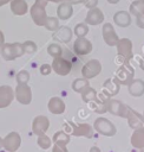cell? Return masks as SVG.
Instances as JSON below:
<instances>
[{
  "label": "cell",
  "instance_id": "cell-1",
  "mask_svg": "<svg viewBox=\"0 0 144 152\" xmlns=\"http://www.w3.org/2000/svg\"><path fill=\"white\" fill-rule=\"evenodd\" d=\"M46 4H47V0H35V4L31 7V15L34 23L39 26H44L47 19V15L45 12Z\"/></svg>",
  "mask_w": 144,
  "mask_h": 152
},
{
  "label": "cell",
  "instance_id": "cell-2",
  "mask_svg": "<svg viewBox=\"0 0 144 152\" xmlns=\"http://www.w3.org/2000/svg\"><path fill=\"white\" fill-rule=\"evenodd\" d=\"M24 46L22 44L19 43H13V44H4L1 49V55L6 61H12L15 59L17 57L21 56L24 53Z\"/></svg>",
  "mask_w": 144,
  "mask_h": 152
},
{
  "label": "cell",
  "instance_id": "cell-3",
  "mask_svg": "<svg viewBox=\"0 0 144 152\" xmlns=\"http://www.w3.org/2000/svg\"><path fill=\"white\" fill-rule=\"evenodd\" d=\"M133 75H135V70L132 66H130L129 64H124L122 65L117 71H116V81L119 84H125L129 86L132 80H133Z\"/></svg>",
  "mask_w": 144,
  "mask_h": 152
},
{
  "label": "cell",
  "instance_id": "cell-4",
  "mask_svg": "<svg viewBox=\"0 0 144 152\" xmlns=\"http://www.w3.org/2000/svg\"><path fill=\"white\" fill-rule=\"evenodd\" d=\"M94 129L103 134V135H107V137H111L116 133V127L114 125L109 121L107 119H104V118H98L96 121H94Z\"/></svg>",
  "mask_w": 144,
  "mask_h": 152
},
{
  "label": "cell",
  "instance_id": "cell-5",
  "mask_svg": "<svg viewBox=\"0 0 144 152\" xmlns=\"http://www.w3.org/2000/svg\"><path fill=\"white\" fill-rule=\"evenodd\" d=\"M20 144H21V138L17 132H11L2 139L4 148L8 152H15L19 148Z\"/></svg>",
  "mask_w": 144,
  "mask_h": 152
},
{
  "label": "cell",
  "instance_id": "cell-6",
  "mask_svg": "<svg viewBox=\"0 0 144 152\" xmlns=\"http://www.w3.org/2000/svg\"><path fill=\"white\" fill-rule=\"evenodd\" d=\"M102 70V64L97 59H91L81 69V74L84 76V78L89 80V78H93L96 77Z\"/></svg>",
  "mask_w": 144,
  "mask_h": 152
},
{
  "label": "cell",
  "instance_id": "cell-7",
  "mask_svg": "<svg viewBox=\"0 0 144 152\" xmlns=\"http://www.w3.org/2000/svg\"><path fill=\"white\" fill-rule=\"evenodd\" d=\"M106 108L111 114L123 116V118H126L129 113V107L118 100H109L106 102Z\"/></svg>",
  "mask_w": 144,
  "mask_h": 152
},
{
  "label": "cell",
  "instance_id": "cell-8",
  "mask_svg": "<svg viewBox=\"0 0 144 152\" xmlns=\"http://www.w3.org/2000/svg\"><path fill=\"white\" fill-rule=\"evenodd\" d=\"M117 51L119 56H123L125 61L130 59L132 57V43L127 38L119 39L117 43Z\"/></svg>",
  "mask_w": 144,
  "mask_h": 152
},
{
  "label": "cell",
  "instance_id": "cell-9",
  "mask_svg": "<svg viewBox=\"0 0 144 152\" xmlns=\"http://www.w3.org/2000/svg\"><path fill=\"white\" fill-rule=\"evenodd\" d=\"M15 96L17 100L22 103V104H28L32 100V94H31V89L30 87L24 83V84H18L17 89H15Z\"/></svg>",
  "mask_w": 144,
  "mask_h": 152
},
{
  "label": "cell",
  "instance_id": "cell-10",
  "mask_svg": "<svg viewBox=\"0 0 144 152\" xmlns=\"http://www.w3.org/2000/svg\"><path fill=\"white\" fill-rule=\"evenodd\" d=\"M50 127V121L46 116H37L34 120H33V124H32V131L34 134L37 135H41V134H45L46 131Z\"/></svg>",
  "mask_w": 144,
  "mask_h": 152
},
{
  "label": "cell",
  "instance_id": "cell-11",
  "mask_svg": "<svg viewBox=\"0 0 144 152\" xmlns=\"http://www.w3.org/2000/svg\"><path fill=\"white\" fill-rule=\"evenodd\" d=\"M103 38L105 40V43L110 46H113V45H117L119 38L116 33V31L113 30V26L110 24V23H106L104 24L103 26Z\"/></svg>",
  "mask_w": 144,
  "mask_h": 152
},
{
  "label": "cell",
  "instance_id": "cell-12",
  "mask_svg": "<svg viewBox=\"0 0 144 152\" xmlns=\"http://www.w3.org/2000/svg\"><path fill=\"white\" fill-rule=\"evenodd\" d=\"M53 70L59 75H67L71 71V63L61 57H55L52 64Z\"/></svg>",
  "mask_w": 144,
  "mask_h": 152
},
{
  "label": "cell",
  "instance_id": "cell-13",
  "mask_svg": "<svg viewBox=\"0 0 144 152\" xmlns=\"http://www.w3.org/2000/svg\"><path fill=\"white\" fill-rule=\"evenodd\" d=\"M73 50L77 55H87L92 50V44L85 38H78L73 44Z\"/></svg>",
  "mask_w": 144,
  "mask_h": 152
},
{
  "label": "cell",
  "instance_id": "cell-14",
  "mask_svg": "<svg viewBox=\"0 0 144 152\" xmlns=\"http://www.w3.org/2000/svg\"><path fill=\"white\" fill-rule=\"evenodd\" d=\"M13 90L8 86H2L0 87V108H5L11 104L13 100Z\"/></svg>",
  "mask_w": 144,
  "mask_h": 152
},
{
  "label": "cell",
  "instance_id": "cell-15",
  "mask_svg": "<svg viewBox=\"0 0 144 152\" xmlns=\"http://www.w3.org/2000/svg\"><path fill=\"white\" fill-rule=\"evenodd\" d=\"M103 20H104V14L97 7L90 8V11L86 15V19H85V21L90 25H98V24L103 23Z\"/></svg>",
  "mask_w": 144,
  "mask_h": 152
},
{
  "label": "cell",
  "instance_id": "cell-16",
  "mask_svg": "<svg viewBox=\"0 0 144 152\" xmlns=\"http://www.w3.org/2000/svg\"><path fill=\"white\" fill-rule=\"evenodd\" d=\"M126 118H127V121H129V126H130L131 128L137 129V128H139V127L143 126L144 118H143L139 113H137L136 110L129 108V113H127V116H126Z\"/></svg>",
  "mask_w": 144,
  "mask_h": 152
},
{
  "label": "cell",
  "instance_id": "cell-17",
  "mask_svg": "<svg viewBox=\"0 0 144 152\" xmlns=\"http://www.w3.org/2000/svg\"><path fill=\"white\" fill-rule=\"evenodd\" d=\"M118 91H119V83L116 81V78H109L103 84V93L107 97L116 95Z\"/></svg>",
  "mask_w": 144,
  "mask_h": 152
},
{
  "label": "cell",
  "instance_id": "cell-18",
  "mask_svg": "<svg viewBox=\"0 0 144 152\" xmlns=\"http://www.w3.org/2000/svg\"><path fill=\"white\" fill-rule=\"evenodd\" d=\"M113 21L120 27H127L131 24V15L126 11H118L113 15Z\"/></svg>",
  "mask_w": 144,
  "mask_h": 152
},
{
  "label": "cell",
  "instance_id": "cell-19",
  "mask_svg": "<svg viewBox=\"0 0 144 152\" xmlns=\"http://www.w3.org/2000/svg\"><path fill=\"white\" fill-rule=\"evenodd\" d=\"M71 133H72L73 135H76V137L91 138V137H92V128H91V126L87 125V124H80V125L73 126Z\"/></svg>",
  "mask_w": 144,
  "mask_h": 152
},
{
  "label": "cell",
  "instance_id": "cell-20",
  "mask_svg": "<svg viewBox=\"0 0 144 152\" xmlns=\"http://www.w3.org/2000/svg\"><path fill=\"white\" fill-rule=\"evenodd\" d=\"M127 88H129V93L132 96H142L144 94V81L139 78L132 80V82L127 86Z\"/></svg>",
  "mask_w": 144,
  "mask_h": 152
},
{
  "label": "cell",
  "instance_id": "cell-21",
  "mask_svg": "<svg viewBox=\"0 0 144 152\" xmlns=\"http://www.w3.org/2000/svg\"><path fill=\"white\" fill-rule=\"evenodd\" d=\"M48 109L53 114H61L65 110V103L60 97H52L48 102Z\"/></svg>",
  "mask_w": 144,
  "mask_h": 152
},
{
  "label": "cell",
  "instance_id": "cell-22",
  "mask_svg": "<svg viewBox=\"0 0 144 152\" xmlns=\"http://www.w3.org/2000/svg\"><path fill=\"white\" fill-rule=\"evenodd\" d=\"M131 144L137 148H142L144 146V128H143V126L137 128L133 132V134L131 137Z\"/></svg>",
  "mask_w": 144,
  "mask_h": 152
},
{
  "label": "cell",
  "instance_id": "cell-23",
  "mask_svg": "<svg viewBox=\"0 0 144 152\" xmlns=\"http://www.w3.org/2000/svg\"><path fill=\"white\" fill-rule=\"evenodd\" d=\"M71 36H72L71 30H70L67 26H63V27H60V28L53 34V38L57 39V40L67 43V42L71 40Z\"/></svg>",
  "mask_w": 144,
  "mask_h": 152
},
{
  "label": "cell",
  "instance_id": "cell-24",
  "mask_svg": "<svg viewBox=\"0 0 144 152\" xmlns=\"http://www.w3.org/2000/svg\"><path fill=\"white\" fill-rule=\"evenodd\" d=\"M12 12L17 15H24L27 12V4L25 0H13L11 2Z\"/></svg>",
  "mask_w": 144,
  "mask_h": 152
},
{
  "label": "cell",
  "instance_id": "cell-25",
  "mask_svg": "<svg viewBox=\"0 0 144 152\" xmlns=\"http://www.w3.org/2000/svg\"><path fill=\"white\" fill-rule=\"evenodd\" d=\"M72 15V6L68 2H64L58 7V17L59 19L66 20Z\"/></svg>",
  "mask_w": 144,
  "mask_h": 152
},
{
  "label": "cell",
  "instance_id": "cell-26",
  "mask_svg": "<svg viewBox=\"0 0 144 152\" xmlns=\"http://www.w3.org/2000/svg\"><path fill=\"white\" fill-rule=\"evenodd\" d=\"M70 141V135L66 134L63 131H59L57 133H54L53 135V142L54 144H59V145H67Z\"/></svg>",
  "mask_w": 144,
  "mask_h": 152
},
{
  "label": "cell",
  "instance_id": "cell-27",
  "mask_svg": "<svg viewBox=\"0 0 144 152\" xmlns=\"http://www.w3.org/2000/svg\"><path fill=\"white\" fill-rule=\"evenodd\" d=\"M96 97H97V93H96V90H94L93 88H91L90 86L86 87V88L81 91V99H83V101H85V102H91V101L96 100Z\"/></svg>",
  "mask_w": 144,
  "mask_h": 152
},
{
  "label": "cell",
  "instance_id": "cell-28",
  "mask_svg": "<svg viewBox=\"0 0 144 152\" xmlns=\"http://www.w3.org/2000/svg\"><path fill=\"white\" fill-rule=\"evenodd\" d=\"M144 12V4L140 0H136L130 5V14L137 17Z\"/></svg>",
  "mask_w": 144,
  "mask_h": 152
},
{
  "label": "cell",
  "instance_id": "cell-29",
  "mask_svg": "<svg viewBox=\"0 0 144 152\" xmlns=\"http://www.w3.org/2000/svg\"><path fill=\"white\" fill-rule=\"evenodd\" d=\"M86 87H89V82L86 78H77L72 83V89L78 93H81Z\"/></svg>",
  "mask_w": 144,
  "mask_h": 152
},
{
  "label": "cell",
  "instance_id": "cell-30",
  "mask_svg": "<svg viewBox=\"0 0 144 152\" xmlns=\"http://www.w3.org/2000/svg\"><path fill=\"white\" fill-rule=\"evenodd\" d=\"M37 142H38V145H39L41 148H44V150H47L48 147H51V144H52L51 139H50L46 134L38 135V140H37Z\"/></svg>",
  "mask_w": 144,
  "mask_h": 152
},
{
  "label": "cell",
  "instance_id": "cell-31",
  "mask_svg": "<svg viewBox=\"0 0 144 152\" xmlns=\"http://www.w3.org/2000/svg\"><path fill=\"white\" fill-rule=\"evenodd\" d=\"M89 32V27H87V25H85V24H78L76 27H74V33H76V36L78 37V38H83V37H85V34Z\"/></svg>",
  "mask_w": 144,
  "mask_h": 152
},
{
  "label": "cell",
  "instance_id": "cell-32",
  "mask_svg": "<svg viewBox=\"0 0 144 152\" xmlns=\"http://www.w3.org/2000/svg\"><path fill=\"white\" fill-rule=\"evenodd\" d=\"M47 52L55 58V57H60V55H61L63 51H61V48L58 44H51L48 46V49H47Z\"/></svg>",
  "mask_w": 144,
  "mask_h": 152
},
{
  "label": "cell",
  "instance_id": "cell-33",
  "mask_svg": "<svg viewBox=\"0 0 144 152\" xmlns=\"http://www.w3.org/2000/svg\"><path fill=\"white\" fill-rule=\"evenodd\" d=\"M44 26L50 31H54L58 27V19L57 18H47Z\"/></svg>",
  "mask_w": 144,
  "mask_h": 152
},
{
  "label": "cell",
  "instance_id": "cell-34",
  "mask_svg": "<svg viewBox=\"0 0 144 152\" xmlns=\"http://www.w3.org/2000/svg\"><path fill=\"white\" fill-rule=\"evenodd\" d=\"M28 80H30V75H28V72L25 71V70L20 71V72L17 75V81H18L19 84H24V83H26Z\"/></svg>",
  "mask_w": 144,
  "mask_h": 152
},
{
  "label": "cell",
  "instance_id": "cell-35",
  "mask_svg": "<svg viewBox=\"0 0 144 152\" xmlns=\"http://www.w3.org/2000/svg\"><path fill=\"white\" fill-rule=\"evenodd\" d=\"M22 46H24V51H26V52H34L35 51V48H37L35 44L33 42H31V40L25 42L22 44Z\"/></svg>",
  "mask_w": 144,
  "mask_h": 152
},
{
  "label": "cell",
  "instance_id": "cell-36",
  "mask_svg": "<svg viewBox=\"0 0 144 152\" xmlns=\"http://www.w3.org/2000/svg\"><path fill=\"white\" fill-rule=\"evenodd\" d=\"M52 152H68L66 145H59V144H54Z\"/></svg>",
  "mask_w": 144,
  "mask_h": 152
},
{
  "label": "cell",
  "instance_id": "cell-37",
  "mask_svg": "<svg viewBox=\"0 0 144 152\" xmlns=\"http://www.w3.org/2000/svg\"><path fill=\"white\" fill-rule=\"evenodd\" d=\"M136 18H137V20H136L137 26H138V27H140V28H144V12H143L142 14L137 15Z\"/></svg>",
  "mask_w": 144,
  "mask_h": 152
},
{
  "label": "cell",
  "instance_id": "cell-38",
  "mask_svg": "<svg viewBox=\"0 0 144 152\" xmlns=\"http://www.w3.org/2000/svg\"><path fill=\"white\" fill-rule=\"evenodd\" d=\"M51 65L50 64H42L41 66H40V72L42 74V75H47V74H50L51 72Z\"/></svg>",
  "mask_w": 144,
  "mask_h": 152
},
{
  "label": "cell",
  "instance_id": "cell-39",
  "mask_svg": "<svg viewBox=\"0 0 144 152\" xmlns=\"http://www.w3.org/2000/svg\"><path fill=\"white\" fill-rule=\"evenodd\" d=\"M83 2L85 4V6H86L87 8H93V7H96V6H97L98 0H84Z\"/></svg>",
  "mask_w": 144,
  "mask_h": 152
},
{
  "label": "cell",
  "instance_id": "cell-40",
  "mask_svg": "<svg viewBox=\"0 0 144 152\" xmlns=\"http://www.w3.org/2000/svg\"><path fill=\"white\" fill-rule=\"evenodd\" d=\"M70 4H79V2H83L84 0H67Z\"/></svg>",
  "mask_w": 144,
  "mask_h": 152
},
{
  "label": "cell",
  "instance_id": "cell-41",
  "mask_svg": "<svg viewBox=\"0 0 144 152\" xmlns=\"http://www.w3.org/2000/svg\"><path fill=\"white\" fill-rule=\"evenodd\" d=\"M4 39H5V38H4V34H2V32L0 31V46L4 45Z\"/></svg>",
  "mask_w": 144,
  "mask_h": 152
},
{
  "label": "cell",
  "instance_id": "cell-42",
  "mask_svg": "<svg viewBox=\"0 0 144 152\" xmlns=\"http://www.w3.org/2000/svg\"><path fill=\"white\" fill-rule=\"evenodd\" d=\"M90 152H100V150L98 148V147H96V146H93L91 150H90Z\"/></svg>",
  "mask_w": 144,
  "mask_h": 152
},
{
  "label": "cell",
  "instance_id": "cell-43",
  "mask_svg": "<svg viewBox=\"0 0 144 152\" xmlns=\"http://www.w3.org/2000/svg\"><path fill=\"white\" fill-rule=\"evenodd\" d=\"M139 66H140L142 70H144V58H142V61L139 62Z\"/></svg>",
  "mask_w": 144,
  "mask_h": 152
},
{
  "label": "cell",
  "instance_id": "cell-44",
  "mask_svg": "<svg viewBox=\"0 0 144 152\" xmlns=\"http://www.w3.org/2000/svg\"><path fill=\"white\" fill-rule=\"evenodd\" d=\"M11 0H0V6H2V5H5V4H7V2H9Z\"/></svg>",
  "mask_w": 144,
  "mask_h": 152
},
{
  "label": "cell",
  "instance_id": "cell-45",
  "mask_svg": "<svg viewBox=\"0 0 144 152\" xmlns=\"http://www.w3.org/2000/svg\"><path fill=\"white\" fill-rule=\"evenodd\" d=\"M107 1H109L110 4H117V2L119 1V0H107Z\"/></svg>",
  "mask_w": 144,
  "mask_h": 152
},
{
  "label": "cell",
  "instance_id": "cell-46",
  "mask_svg": "<svg viewBox=\"0 0 144 152\" xmlns=\"http://www.w3.org/2000/svg\"><path fill=\"white\" fill-rule=\"evenodd\" d=\"M1 147H4V145H2V139L0 138V148H1Z\"/></svg>",
  "mask_w": 144,
  "mask_h": 152
},
{
  "label": "cell",
  "instance_id": "cell-47",
  "mask_svg": "<svg viewBox=\"0 0 144 152\" xmlns=\"http://www.w3.org/2000/svg\"><path fill=\"white\" fill-rule=\"evenodd\" d=\"M47 1H53V2H59V1H61V0H47Z\"/></svg>",
  "mask_w": 144,
  "mask_h": 152
},
{
  "label": "cell",
  "instance_id": "cell-48",
  "mask_svg": "<svg viewBox=\"0 0 144 152\" xmlns=\"http://www.w3.org/2000/svg\"><path fill=\"white\" fill-rule=\"evenodd\" d=\"M140 152H144V146L142 147V150H140Z\"/></svg>",
  "mask_w": 144,
  "mask_h": 152
},
{
  "label": "cell",
  "instance_id": "cell-49",
  "mask_svg": "<svg viewBox=\"0 0 144 152\" xmlns=\"http://www.w3.org/2000/svg\"><path fill=\"white\" fill-rule=\"evenodd\" d=\"M140 1H142V2H143V4H144V0H140Z\"/></svg>",
  "mask_w": 144,
  "mask_h": 152
}]
</instances>
